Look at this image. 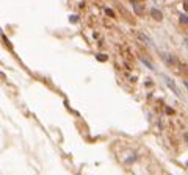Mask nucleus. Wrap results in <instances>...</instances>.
<instances>
[{
  "mask_svg": "<svg viewBox=\"0 0 188 175\" xmlns=\"http://www.w3.org/2000/svg\"><path fill=\"white\" fill-rule=\"evenodd\" d=\"M165 111H166V114H174V109L173 108H165Z\"/></svg>",
  "mask_w": 188,
  "mask_h": 175,
  "instance_id": "obj_7",
  "label": "nucleus"
},
{
  "mask_svg": "<svg viewBox=\"0 0 188 175\" xmlns=\"http://www.w3.org/2000/svg\"><path fill=\"white\" fill-rule=\"evenodd\" d=\"M122 53H124V56L127 58L129 61H132V63H133V56H132V53H130V52H129L127 49H124V50H122Z\"/></svg>",
  "mask_w": 188,
  "mask_h": 175,
  "instance_id": "obj_4",
  "label": "nucleus"
},
{
  "mask_svg": "<svg viewBox=\"0 0 188 175\" xmlns=\"http://www.w3.org/2000/svg\"><path fill=\"white\" fill-rule=\"evenodd\" d=\"M107 14H110V16H111V17H113V16H115V13H113V11H111V10H107Z\"/></svg>",
  "mask_w": 188,
  "mask_h": 175,
  "instance_id": "obj_9",
  "label": "nucleus"
},
{
  "mask_svg": "<svg viewBox=\"0 0 188 175\" xmlns=\"http://www.w3.org/2000/svg\"><path fill=\"white\" fill-rule=\"evenodd\" d=\"M150 16H152L154 19H155V21H161V13H160V10H157V8H152V10H150Z\"/></svg>",
  "mask_w": 188,
  "mask_h": 175,
  "instance_id": "obj_2",
  "label": "nucleus"
},
{
  "mask_svg": "<svg viewBox=\"0 0 188 175\" xmlns=\"http://www.w3.org/2000/svg\"><path fill=\"white\" fill-rule=\"evenodd\" d=\"M163 78H165V81H166V85H168V88H169V89H171V91H173V92H174V94H176L177 97H180V95H182V94H180V91L177 89V86H176V83H174L173 80H169V78H168V77H166V75L163 77Z\"/></svg>",
  "mask_w": 188,
  "mask_h": 175,
  "instance_id": "obj_1",
  "label": "nucleus"
},
{
  "mask_svg": "<svg viewBox=\"0 0 188 175\" xmlns=\"http://www.w3.org/2000/svg\"><path fill=\"white\" fill-rule=\"evenodd\" d=\"M136 36H140V39H141L143 42H146V44H149V45H150V44H152V42H150V41L147 39V36H146L144 33H141V31H136Z\"/></svg>",
  "mask_w": 188,
  "mask_h": 175,
  "instance_id": "obj_3",
  "label": "nucleus"
},
{
  "mask_svg": "<svg viewBox=\"0 0 188 175\" xmlns=\"http://www.w3.org/2000/svg\"><path fill=\"white\" fill-rule=\"evenodd\" d=\"M180 22H182V24H185V25H188V17L182 14V16H180Z\"/></svg>",
  "mask_w": 188,
  "mask_h": 175,
  "instance_id": "obj_5",
  "label": "nucleus"
},
{
  "mask_svg": "<svg viewBox=\"0 0 188 175\" xmlns=\"http://www.w3.org/2000/svg\"><path fill=\"white\" fill-rule=\"evenodd\" d=\"M97 60H99V61H107L108 56H107V55H97Z\"/></svg>",
  "mask_w": 188,
  "mask_h": 175,
  "instance_id": "obj_6",
  "label": "nucleus"
},
{
  "mask_svg": "<svg viewBox=\"0 0 188 175\" xmlns=\"http://www.w3.org/2000/svg\"><path fill=\"white\" fill-rule=\"evenodd\" d=\"M183 6H185V11H188V0H185V2H183Z\"/></svg>",
  "mask_w": 188,
  "mask_h": 175,
  "instance_id": "obj_8",
  "label": "nucleus"
}]
</instances>
